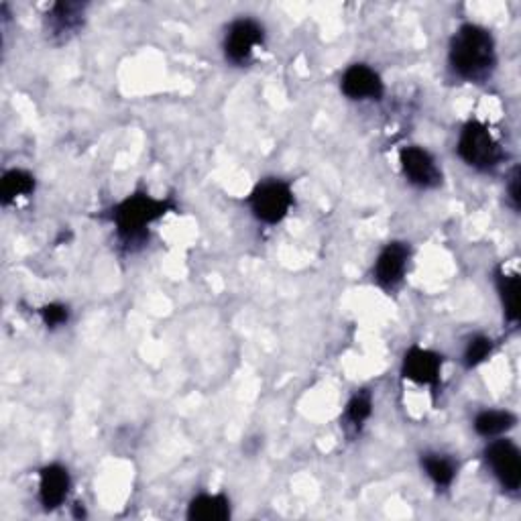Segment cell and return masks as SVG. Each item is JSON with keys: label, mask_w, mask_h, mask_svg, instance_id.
Segmentation results:
<instances>
[{"label": "cell", "mask_w": 521, "mask_h": 521, "mask_svg": "<svg viewBox=\"0 0 521 521\" xmlns=\"http://www.w3.org/2000/svg\"><path fill=\"white\" fill-rule=\"evenodd\" d=\"M448 62L462 80L481 82L489 78L497 66L493 35L481 25H462L450 39Z\"/></svg>", "instance_id": "cell-1"}, {"label": "cell", "mask_w": 521, "mask_h": 521, "mask_svg": "<svg viewBox=\"0 0 521 521\" xmlns=\"http://www.w3.org/2000/svg\"><path fill=\"white\" fill-rule=\"evenodd\" d=\"M176 204L173 200L165 198H155L147 192H135L127 196L123 202L114 204L104 218L112 222L114 230H117V237L123 245L133 249L135 245L143 243L147 237V228L167 216L169 212H176Z\"/></svg>", "instance_id": "cell-2"}, {"label": "cell", "mask_w": 521, "mask_h": 521, "mask_svg": "<svg viewBox=\"0 0 521 521\" xmlns=\"http://www.w3.org/2000/svg\"><path fill=\"white\" fill-rule=\"evenodd\" d=\"M456 151L462 161L479 171L495 169L503 161L501 145L495 141L491 131L479 121H469L462 127Z\"/></svg>", "instance_id": "cell-3"}, {"label": "cell", "mask_w": 521, "mask_h": 521, "mask_svg": "<svg viewBox=\"0 0 521 521\" xmlns=\"http://www.w3.org/2000/svg\"><path fill=\"white\" fill-rule=\"evenodd\" d=\"M294 202L292 186L275 178L259 182L247 200L253 216L263 224H279L292 210Z\"/></svg>", "instance_id": "cell-4"}, {"label": "cell", "mask_w": 521, "mask_h": 521, "mask_svg": "<svg viewBox=\"0 0 521 521\" xmlns=\"http://www.w3.org/2000/svg\"><path fill=\"white\" fill-rule=\"evenodd\" d=\"M265 29L255 19H237L230 23L224 35V57L235 66H245L251 62L255 47L263 45Z\"/></svg>", "instance_id": "cell-5"}, {"label": "cell", "mask_w": 521, "mask_h": 521, "mask_svg": "<svg viewBox=\"0 0 521 521\" xmlns=\"http://www.w3.org/2000/svg\"><path fill=\"white\" fill-rule=\"evenodd\" d=\"M485 460L493 473V477L499 481V485L509 491L517 493L521 487V454L519 448L507 440L499 438L493 440L485 448Z\"/></svg>", "instance_id": "cell-6"}, {"label": "cell", "mask_w": 521, "mask_h": 521, "mask_svg": "<svg viewBox=\"0 0 521 521\" xmlns=\"http://www.w3.org/2000/svg\"><path fill=\"white\" fill-rule=\"evenodd\" d=\"M403 176L416 188L432 190L442 184V171L430 151L418 145L403 147L399 153Z\"/></svg>", "instance_id": "cell-7"}, {"label": "cell", "mask_w": 521, "mask_h": 521, "mask_svg": "<svg viewBox=\"0 0 521 521\" xmlns=\"http://www.w3.org/2000/svg\"><path fill=\"white\" fill-rule=\"evenodd\" d=\"M442 365H444L442 355H438L430 349H422V346L416 344V346H410V349L403 355L401 375H403V379L414 381L418 385L432 387L434 393H438Z\"/></svg>", "instance_id": "cell-8"}, {"label": "cell", "mask_w": 521, "mask_h": 521, "mask_svg": "<svg viewBox=\"0 0 521 521\" xmlns=\"http://www.w3.org/2000/svg\"><path fill=\"white\" fill-rule=\"evenodd\" d=\"M410 255L412 251L408 243L393 241L385 245L373 267V279L377 281V285L383 289H395L403 281L405 269H408L410 263Z\"/></svg>", "instance_id": "cell-9"}, {"label": "cell", "mask_w": 521, "mask_h": 521, "mask_svg": "<svg viewBox=\"0 0 521 521\" xmlns=\"http://www.w3.org/2000/svg\"><path fill=\"white\" fill-rule=\"evenodd\" d=\"M340 90L351 100H381L385 94V84L373 68L365 64H355L344 72L340 80Z\"/></svg>", "instance_id": "cell-10"}, {"label": "cell", "mask_w": 521, "mask_h": 521, "mask_svg": "<svg viewBox=\"0 0 521 521\" xmlns=\"http://www.w3.org/2000/svg\"><path fill=\"white\" fill-rule=\"evenodd\" d=\"M70 489L72 477L66 467L53 462V465H47L39 471V503L45 511L62 507L70 495Z\"/></svg>", "instance_id": "cell-11"}, {"label": "cell", "mask_w": 521, "mask_h": 521, "mask_svg": "<svg viewBox=\"0 0 521 521\" xmlns=\"http://www.w3.org/2000/svg\"><path fill=\"white\" fill-rule=\"evenodd\" d=\"M86 5L80 3H57L45 17V29L51 39L64 43L84 27Z\"/></svg>", "instance_id": "cell-12"}, {"label": "cell", "mask_w": 521, "mask_h": 521, "mask_svg": "<svg viewBox=\"0 0 521 521\" xmlns=\"http://www.w3.org/2000/svg\"><path fill=\"white\" fill-rule=\"evenodd\" d=\"M186 515L192 521H224L233 515V505L224 493H202L190 501Z\"/></svg>", "instance_id": "cell-13"}, {"label": "cell", "mask_w": 521, "mask_h": 521, "mask_svg": "<svg viewBox=\"0 0 521 521\" xmlns=\"http://www.w3.org/2000/svg\"><path fill=\"white\" fill-rule=\"evenodd\" d=\"M35 188H37V180L33 173L25 169H9L5 171L3 180H0V202H3V206H9L19 198L31 196Z\"/></svg>", "instance_id": "cell-14"}, {"label": "cell", "mask_w": 521, "mask_h": 521, "mask_svg": "<svg viewBox=\"0 0 521 521\" xmlns=\"http://www.w3.org/2000/svg\"><path fill=\"white\" fill-rule=\"evenodd\" d=\"M422 469L438 489L452 487L456 479V465L446 454H438V452L422 454Z\"/></svg>", "instance_id": "cell-15"}, {"label": "cell", "mask_w": 521, "mask_h": 521, "mask_svg": "<svg viewBox=\"0 0 521 521\" xmlns=\"http://www.w3.org/2000/svg\"><path fill=\"white\" fill-rule=\"evenodd\" d=\"M495 283H497V292L501 298L503 314H505L507 322L515 324L519 318V277H517V273H507V271L499 269L495 275Z\"/></svg>", "instance_id": "cell-16"}, {"label": "cell", "mask_w": 521, "mask_h": 521, "mask_svg": "<svg viewBox=\"0 0 521 521\" xmlns=\"http://www.w3.org/2000/svg\"><path fill=\"white\" fill-rule=\"evenodd\" d=\"M517 418L507 410H485L475 418V432L483 438H497L515 428Z\"/></svg>", "instance_id": "cell-17"}, {"label": "cell", "mask_w": 521, "mask_h": 521, "mask_svg": "<svg viewBox=\"0 0 521 521\" xmlns=\"http://www.w3.org/2000/svg\"><path fill=\"white\" fill-rule=\"evenodd\" d=\"M371 414H373V395L371 391L361 389L351 397L349 405H346L344 420L359 432L365 426V422L371 418Z\"/></svg>", "instance_id": "cell-18"}, {"label": "cell", "mask_w": 521, "mask_h": 521, "mask_svg": "<svg viewBox=\"0 0 521 521\" xmlns=\"http://www.w3.org/2000/svg\"><path fill=\"white\" fill-rule=\"evenodd\" d=\"M493 353V340L489 336L477 334L473 336L467 346H465V355H462V361H465L467 369H475L481 363H485Z\"/></svg>", "instance_id": "cell-19"}, {"label": "cell", "mask_w": 521, "mask_h": 521, "mask_svg": "<svg viewBox=\"0 0 521 521\" xmlns=\"http://www.w3.org/2000/svg\"><path fill=\"white\" fill-rule=\"evenodd\" d=\"M39 314H41L43 324L51 330L66 326L68 320H70V308L64 306V304H47L39 310Z\"/></svg>", "instance_id": "cell-20"}, {"label": "cell", "mask_w": 521, "mask_h": 521, "mask_svg": "<svg viewBox=\"0 0 521 521\" xmlns=\"http://www.w3.org/2000/svg\"><path fill=\"white\" fill-rule=\"evenodd\" d=\"M507 200L511 204L513 210H519V167L513 169L511 178H509V186H507Z\"/></svg>", "instance_id": "cell-21"}]
</instances>
